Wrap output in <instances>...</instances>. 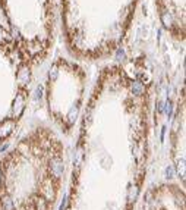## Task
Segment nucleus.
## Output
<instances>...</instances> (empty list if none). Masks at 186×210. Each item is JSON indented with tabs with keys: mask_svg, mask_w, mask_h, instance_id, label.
I'll return each mask as SVG.
<instances>
[{
	"mask_svg": "<svg viewBox=\"0 0 186 210\" xmlns=\"http://www.w3.org/2000/svg\"><path fill=\"white\" fill-rule=\"evenodd\" d=\"M15 125H16V121H15V119H6V121H3L2 124H0V140L8 138V137L13 132Z\"/></svg>",
	"mask_w": 186,
	"mask_h": 210,
	"instance_id": "3",
	"label": "nucleus"
},
{
	"mask_svg": "<svg viewBox=\"0 0 186 210\" xmlns=\"http://www.w3.org/2000/svg\"><path fill=\"white\" fill-rule=\"evenodd\" d=\"M6 35H8V33H6L2 27H0V41H3V40L6 38Z\"/></svg>",
	"mask_w": 186,
	"mask_h": 210,
	"instance_id": "19",
	"label": "nucleus"
},
{
	"mask_svg": "<svg viewBox=\"0 0 186 210\" xmlns=\"http://www.w3.org/2000/svg\"><path fill=\"white\" fill-rule=\"evenodd\" d=\"M43 91H44V87H43V85H38V87L35 88V95H34V98H35V100H41Z\"/></svg>",
	"mask_w": 186,
	"mask_h": 210,
	"instance_id": "16",
	"label": "nucleus"
},
{
	"mask_svg": "<svg viewBox=\"0 0 186 210\" xmlns=\"http://www.w3.org/2000/svg\"><path fill=\"white\" fill-rule=\"evenodd\" d=\"M166 129H167L166 127H163V128H161V137H160V140H161V141H164V134H166Z\"/></svg>",
	"mask_w": 186,
	"mask_h": 210,
	"instance_id": "21",
	"label": "nucleus"
},
{
	"mask_svg": "<svg viewBox=\"0 0 186 210\" xmlns=\"http://www.w3.org/2000/svg\"><path fill=\"white\" fill-rule=\"evenodd\" d=\"M2 179H3V176H2V166H0V184H2Z\"/></svg>",
	"mask_w": 186,
	"mask_h": 210,
	"instance_id": "22",
	"label": "nucleus"
},
{
	"mask_svg": "<svg viewBox=\"0 0 186 210\" xmlns=\"http://www.w3.org/2000/svg\"><path fill=\"white\" fill-rule=\"evenodd\" d=\"M155 110H157L158 113H163V112H164V103H163V101H158V103H157Z\"/></svg>",
	"mask_w": 186,
	"mask_h": 210,
	"instance_id": "18",
	"label": "nucleus"
},
{
	"mask_svg": "<svg viewBox=\"0 0 186 210\" xmlns=\"http://www.w3.org/2000/svg\"><path fill=\"white\" fill-rule=\"evenodd\" d=\"M34 210H48L47 200L41 195H35L34 197Z\"/></svg>",
	"mask_w": 186,
	"mask_h": 210,
	"instance_id": "5",
	"label": "nucleus"
},
{
	"mask_svg": "<svg viewBox=\"0 0 186 210\" xmlns=\"http://www.w3.org/2000/svg\"><path fill=\"white\" fill-rule=\"evenodd\" d=\"M125 59H126L125 50H123V49H119V50L116 52V60H117V62H123Z\"/></svg>",
	"mask_w": 186,
	"mask_h": 210,
	"instance_id": "15",
	"label": "nucleus"
},
{
	"mask_svg": "<svg viewBox=\"0 0 186 210\" xmlns=\"http://www.w3.org/2000/svg\"><path fill=\"white\" fill-rule=\"evenodd\" d=\"M54 184H53V179L51 178H46V179H43V182H41V197H44L47 201H53V198H54V195H56V192H54Z\"/></svg>",
	"mask_w": 186,
	"mask_h": 210,
	"instance_id": "1",
	"label": "nucleus"
},
{
	"mask_svg": "<svg viewBox=\"0 0 186 210\" xmlns=\"http://www.w3.org/2000/svg\"><path fill=\"white\" fill-rule=\"evenodd\" d=\"M78 113H79V106H78V104H76V106H72L70 110H69V113H67V122L73 124L76 121V118H78Z\"/></svg>",
	"mask_w": 186,
	"mask_h": 210,
	"instance_id": "9",
	"label": "nucleus"
},
{
	"mask_svg": "<svg viewBox=\"0 0 186 210\" xmlns=\"http://www.w3.org/2000/svg\"><path fill=\"white\" fill-rule=\"evenodd\" d=\"M18 81H19L21 85H25V84L29 81V69L21 68L19 72H18Z\"/></svg>",
	"mask_w": 186,
	"mask_h": 210,
	"instance_id": "6",
	"label": "nucleus"
},
{
	"mask_svg": "<svg viewBox=\"0 0 186 210\" xmlns=\"http://www.w3.org/2000/svg\"><path fill=\"white\" fill-rule=\"evenodd\" d=\"M174 173H176V170H174V166H171V165H168V166L166 168V170H164V176H166L167 179L174 178Z\"/></svg>",
	"mask_w": 186,
	"mask_h": 210,
	"instance_id": "13",
	"label": "nucleus"
},
{
	"mask_svg": "<svg viewBox=\"0 0 186 210\" xmlns=\"http://www.w3.org/2000/svg\"><path fill=\"white\" fill-rule=\"evenodd\" d=\"M164 112L168 118H171V115H173V101L171 100H167L164 103Z\"/></svg>",
	"mask_w": 186,
	"mask_h": 210,
	"instance_id": "11",
	"label": "nucleus"
},
{
	"mask_svg": "<svg viewBox=\"0 0 186 210\" xmlns=\"http://www.w3.org/2000/svg\"><path fill=\"white\" fill-rule=\"evenodd\" d=\"M66 201H67V197L65 195V197H63V200H62V203H60V207H59V210H65V207H66Z\"/></svg>",
	"mask_w": 186,
	"mask_h": 210,
	"instance_id": "20",
	"label": "nucleus"
},
{
	"mask_svg": "<svg viewBox=\"0 0 186 210\" xmlns=\"http://www.w3.org/2000/svg\"><path fill=\"white\" fill-rule=\"evenodd\" d=\"M131 90H132V93H133L135 95H142V94H144L145 87H144V84H142L141 81H133V84H132Z\"/></svg>",
	"mask_w": 186,
	"mask_h": 210,
	"instance_id": "8",
	"label": "nucleus"
},
{
	"mask_svg": "<svg viewBox=\"0 0 186 210\" xmlns=\"http://www.w3.org/2000/svg\"><path fill=\"white\" fill-rule=\"evenodd\" d=\"M161 22H163V25L166 28H171L173 27V19H171V16H170L168 12H163L161 13Z\"/></svg>",
	"mask_w": 186,
	"mask_h": 210,
	"instance_id": "10",
	"label": "nucleus"
},
{
	"mask_svg": "<svg viewBox=\"0 0 186 210\" xmlns=\"http://www.w3.org/2000/svg\"><path fill=\"white\" fill-rule=\"evenodd\" d=\"M177 170H179L180 176L183 178V176H185V159H183V157L179 159V162H177Z\"/></svg>",
	"mask_w": 186,
	"mask_h": 210,
	"instance_id": "14",
	"label": "nucleus"
},
{
	"mask_svg": "<svg viewBox=\"0 0 186 210\" xmlns=\"http://www.w3.org/2000/svg\"><path fill=\"white\" fill-rule=\"evenodd\" d=\"M50 172H51L53 178H56V179L62 178L65 173V162L60 157H53L50 160Z\"/></svg>",
	"mask_w": 186,
	"mask_h": 210,
	"instance_id": "2",
	"label": "nucleus"
},
{
	"mask_svg": "<svg viewBox=\"0 0 186 210\" xmlns=\"http://www.w3.org/2000/svg\"><path fill=\"white\" fill-rule=\"evenodd\" d=\"M136 194H138V188L136 187H133V189L131 191V194H129V201H135V198H136Z\"/></svg>",
	"mask_w": 186,
	"mask_h": 210,
	"instance_id": "17",
	"label": "nucleus"
},
{
	"mask_svg": "<svg viewBox=\"0 0 186 210\" xmlns=\"http://www.w3.org/2000/svg\"><path fill=\"white\" fill-rule=\"evenodd\" d=\"M57 76H59V68H57V65H53L48 72V78H50V81H56Z\"/></svg>",
	"mask_w": 186,
	"mask_h": 210,
	"instance_id": "12",
	"label": "nucleus"
},
{
	"mask_svg": "<svg viewBox=\"0 0 186 210\" xmlns=\"http://www.w3.org/2000/svg\"><path fill=\"white\" fill-rule=\"evenodd\" d=\"M24 109H25V97L22 95V93H19V94L16 95L15 101H13V109H12L13 116H15V118H19V116L22 115Z\"/></svg>",
	"mask_w": 186,
	"mask_h": 210,
	"instance_id": "4",
	"label": "nucleus"
},
{
	"mask_svg": "<svg viewBox=\"0 0 186 210\" xmlns=\"http://www.w3.org/2000/svg\"><path fill=\"white\" fill-rule=\"evenodd\" d=\"M2 210H15V206H13V200L11 198V195L5 194L2 197Z\"/></svg>",
	"mask_w": 186,
	"mask_h": 210,
	"instance_id": "7",
	"label": "nucleus"
}]
</instances>
